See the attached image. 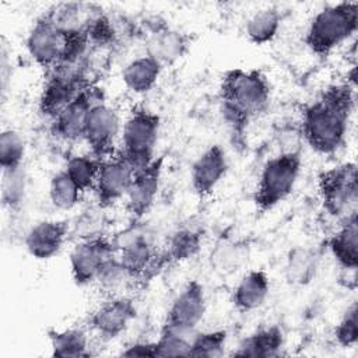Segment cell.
Wrapping results in <instances>:
<instances>
[{
	"label": "cell",
	"instance_id": "d6986e66",
	"mask_svg": "<svg viewBox=\"0 0 358 358\" xmlns=\"http://www.w3.org/2000/svg\"><path fill=\"white\" fill-rule=\"evenodd\" d=\"M190 43L192 38L186 32L161 25L157 27L147 42V55L157 59L162 66L172 64L187 53Z\"/></svg>",
	"mask_w": 358,
	"mask_h": 358
},
{
	"label": "cell",
	"instance_id": "7a4b0ae2",
	"mask_svg": "<svg viewBox=\"0 0 358 358\" xmlns=\"http://www.w3.org/2000/svg\"><path fill=\"white\" fill-rule=\"evenodd\" d=\"M271 98V85L262 70H227L220 84L222 119L236 145H243L252 119L263 113Z\"/></svg>",
	"mask_w": 358,
	"mask_h": 358
},
{
	"label": "cell",
	"instance_id": "44dd1931",
	"mask_svg": "<svg viewBox=\"0 0 358 358\" xmlns=\"http://www.w3.org/2000/svg\"><path fill=\"white\" fill-rule=\"evenodd\" d=\"M284 331L280 326L271 324L256 330L245 337L238 348L232 352V357L242 358H273L281 355L284 348Z\"/></svg>",
	"mask_w": 358,
	"mask_h": 358
},
{
	"label": "cell",
	"instance_id": "f546056e",
	"mask_svg": "<svg viewBox=\"0 0 358 358\" xmlns=\"http://www.w3.org/2000/svg\"><path fill=\"white\" fill-rule=\"evenodd\" d=\"M81 193L83 192L71 180V178L66 173L64 169L52 176L50 185H49V199L56 208L59 210L74 208L81 199Z\"/></svg>",
	"mask_w": 358,
	"mask_h": 358
},
{
	"label": "cell",
	"instance_id": "8fae6325",
	"mask_svg": "<svg viewBox=\"0 0 358 358\" xmlns=\"http://www.w3.org/2000/svg\"><path fill=\"white\" fill-rule=\"evenodd\" d=\"M165 155L155 157L150 164L137 169L126 193V208L134 221H140L154 206L164 169Z\"/></svg>",
	"mask_w": 358,
	"mask_h": 358
},
{
	"label": "cell",
	"instance_id": "ffe728a7",
	"mask_svg": "<svg viewBox=\"0 0 358 358\" xmlns=\"http://www.w3.org/2000/svg\"><path fill=\"white\" fill-rule=\"evenodd\" d=\"M358 213V211H357ZM352 213L341 220L343 224L329 242V250L343 270H357L358 267V217Z\"/></svg>",
	"mask_w": 358,
	"mask_h": 358
},
{
	"label": "cell",
	"instance_id": "e0dca14e",
	"mask_svg": "<svg viewBox=\"0 0 358 358\" xmlns=\"http://www.w3.org/2000/svg\"><path fill=\"white\" fill-rule=\"evenodd\" d=\"M228 157L220 144H213L190 168V185L193 192L200 197H208L228 172Z\"/></svg>",
	"mask_w": 358,
	"mask_h": 358
},
{
	"label": "cell",
	"instance_id": "484cf974",
	"mask_svg": "<svg viewBox=\"0 0 358 358\" xmlns=\"http://www.w3.org/2000/svg\"><path fill=\"white\" fill-rule=\"evenodd\" d=\"M204 232L199 228H178L168 239L166 249L162 253L166 263H180L194 257L203 245Z\"/></svg>",
	"mask_w": 358,
	"mask_h": 358
},
{
	"label": "cell",
	"instance_id": "9c48e42d",
	"mask_svg": "<svg viewBox=\"0 0 358 358\" xmlns=\"http://www.w3.org/2000/svg\"><path fill=\"white\" fill-rule=\"evenodd\" d=\"M25 48L31 59L48 73L59 66L64 48V32L56 25L49 11L35 20L27 35Z\"/></svg>",
	"mask_w": 358,
	"mask_h": 358
},
{
	"label": "cell",
	"instance_id": "8d00e7d4",
	"mask_svg": "<svg viewBox=\"0 0 358 358\" xmlns=\"http://www.w3.org/2000/svg\"><path fill=\"white\" fill-rule=\"evenodd\" d=\"M98 210L84 211L76 221L70 234H78L81 239H88L94 236H99L102 231V217L98 214Z\"/></svg>",
	"mask_w": 358,
	"mask_h": 358
},
{
	"label": "cell",
	"instance_id": "3957f363",
	"mask_svg": "<svg viewBox=\"0 0 358 358\" xmlns=\"http://www.w3.org/2000/svg\"><path fill=\"white\" fill-rule=\"evenodd\" d=\"M358 29V3L340 1L319 10L309 22L303 42L316 56L326 59Z\"/></svg>",
	"mask_w": 358,
	"mask_h": 358
},
{
	"label": "cell",
	"instance_id": "52a82bcc",
	"mask_svg": "<svg viewBox=\"0 0 358 358\" xmlns=\"http://www.w3.org/2000/svg\"><path fill=\"white\" fill-rule=\"evenodd\" d=\"M159 127V115L147 108L137 106L127 116L122 130L120 154L134 166L136 171L145 166L155 158L154 150Z\"/></svg>",
	"mask_w": 358,
	"mask_h": 358
},
{
	"label": "cell",
	"instance_id": "cb8c5ba5",
	"mask_svg": "<svg viewBox=\"0 0 358 358\" xmlns=\"http://www.w3.org/2000/svg\"><path fill=\"white\" fill-rule=\"evenodd\" d=\"M319 264L317 253L310 248L295 246L285 259L284 274L285 280L291 285H308L316 275Z\"/></svg>",
	"mask_w": 358,
	"mask_h": 358
},
{
	"label": "cell",
	"instance_id": "7402d4cb",
	"mask_svg": "<svg viewBox=\"0 0 358 358\" xmlns=\"http://www.w3.org/2000/svg\"><path fill=\"white\" fill-rule=\"evenodd\" d=\"M270 292V277L262 270L248 271L236 284L232 292V303L239 312H252L259 309Z\"/></svg>",
	"mask_w": 358,
	"mask_h": 358
},
{
	"label": "cell",
	"instance_id": "836d02e7",
	"mask_svg": "<svg viewBox=\"0 0 358 358\" xmlns=\"http://www.w3.org/2000/svg\"><path fill=\"white\" fill-rule=\"evenodd\" d=\"M25 193V175L24 169L3 171L1 182V201L4 207L15 210L20 207Z\"/></svg>",
	"mask_w": 358,
	"mask_h": 358
},
{
	"label": "cell",
	"instance_id": "d6a6232c",
	"mask_svg": "<svg viewBox=\"0 0 358 358\" xmlns=\"http://www.w3.org/2000/svg\"><path fill=\"white\" fill-rule=\"evenodd\" d=\"M228 340L227 330H211L196 333L190 343L189 357L217 358L224 354Z\"/></svg>",
	"mask_w": 358,
	"mask_h": 358
},
{
	"label": "cell",
	"instance_id": "2e32d148",
	"mask_svg": "<svg viewBox=\"0 0 358 358\" xmlns=\"http://www.w3.org/2000/svg\"><path fill=\"white\" fill-rule=\"evenodd\" d=\"M120 130V120L113 108L103 101L95 103L90 112L84 140L91 148V154L103 159L110 152L113 141Z\"/></svg>",
	"mask_w": 358,
	"mask_h": 358
},
{
	"label": "cell",
	"instance_id": "d590c367",
	"mask_svg": "<svg viewBox=\"0 0 358 358\" xmlns=\"http://www.w3.org/2000/svg\"><path fill=\"white\" fill-rule=\"evenodd\" d=\"M245 256L242 246L238 243L224 242L217 245L215 250L211 253V264H214L217 270L232 271L242 263Z\"/></svg>",
	"mask_w": 358,
	"mask_h": 358
},
{
	"label": "cell",
	"instance_id": "4fadbf2b",
	"mask_svg": "<svg viewBox=\"0 0 358 358\" xmlns=\"http://www.w3.org/2000/svg\"><path fill=\"white\" fill-rule=\"evenodd\" d=\"M103 101L102 91L95 85L84 88L74 101L52 120V133L64 141L84 140L87 120L92 106Z\"/></svg>",
	"mask_w": 358,
	"mask_h": 358
},
{
	"label": "cell",
	"instance_id": "e575fe53",
	"mask_svg": "<svg viewBox=\"0 0 358 358\" xmlns=\"http://www.w3.org/2000/svg\"><path fill=\"white\" fill-rule=\"evenodd\" d=\"M336 341L344 347H354L358 341V308L357 302H352L351 306L347 308L343 317L337 323L334 329Z\"/></svg>",
	"mask_w": 358,
	"mask_h": 358
},
{
	"label": "cell",
	"instance_id": "603a6c76",
	"mask_svg": "<svg viewBox=\"0 0 358 358\" xmlns=\"http://www.w3.org/2000/svg\"><path fill=\"white\" fill-rule=\"evenodd\" d=\"M164 66L150 55L129 62L122 70V81L133 94H145L157 84Z\"/></svg>",
	"mask_w": 358,
	"mask_h": 358
},
{
	"label": "cell",
	"instance_id": "5b68a950",
	"mask_svg": "<svg viewBox=\"0 0 358 358\" xmlns=\"http://www.w3.org/2000/svg\"><path fill=\"white\" fill-rule=\"evenodd\" d=\"M116 256L133 280L152 278L166 266L162 253H158L144 229L133 222L129 228L112 238Z\"/></svg>",
	"mask_w": 358,
	"mask_h": 358
},
{
	"label": "cell",
	"instance_id": "4316f807",
	"mask_svg": "<svg viewBox=\"0 0 358 358\" xmlns=\"http://www.w3.org/2000/svg\"><path fill=\"white\" fill-rule=\"evenodd\" d=\"M281 21L282 15L277 8L259 10L246 22V36L255 45H266L277 36Z\"/></svg>",
	"mask_w": 358,
	"mask_h": 358
},
{
	"label": "cell",
	"instance_id": "74e56055",
	"mask_svg": "<svg viewBox=\"0 0 358 358\" xmlns=\"http://www.w3.org/2000/svg\"><path fill=\"white\" fill-rule=\"evenodd\" d=\"M123 357H150L155 358V341H137L122 351Z\"/></svg>",
	"mask_w": 358,
	"mask_h": 358
},
{
	"label": "cell",
	"instance_id": "7c38bea8",
	"mask_svg": "<svg viewBox=\"0 0 358 358\" xmlns=\"http://www.w3.org/2000/svg\"><path fill=\"white\" fill-rule=\"evenodd\" d=\"M134 172V166L120 152L115 157L103 158L94 186L98 206L106 208L126 197Z\"/></svg>",
	"mask_w": 358,
	"mask_h": 358
},
{
	"label": "cell",
	"instance_id": "ba28073f",
	"mask_svg": "<svg viewBox=\"0 0 358 358\" xmlns=\"http://www.w3.org/2000/svg\"><path fill=\"white\" fill-rule=\"evenodd\" d=\"M87 87L90 84L84 80L81 71L64 69L49 71L38 101L39 113L43 117L56 119Z\"/></svg>",
	"mask_w": 358,
	"mask_h": 358
},
{
	"label": "cell",
	"instance_id": "d4e9b609",
	"mask_svg": "<svg viewBox=\"0 0 358 358\" xmlns=\"http://www.w3.org/2000/svg\"><path fill=\"white\" fill-rule=\"evenodd\" d=\"M52 355L57 358H83L90 355L88 336L80 327L64 330H49Z\"/></svg>",
	"mask_w": 358,
	"mask_h": 358
},
{
	"label": "cell",
	"instance_id": "4dcf8cb0",
	"mask_svg": "<svg viewBox=\"0 0 358 358\" xmlns=\"http://www.w3.org/2000/svg\"><path fill=\"white\" fill-rule=\"evenodd\" d=\"M131 275L120 263L116 255L110 256L101 267L95 282L98 284L99 289L103 291L108 296L120 295L119 291L126 287L129 281H131Z\"/></svg>",
	"mask_w": 358,
	"mask_h": 358
},
{
	"label": "cell",
	"instance_id": "6da1fadb",
	"mask_svg": "<svg viewBox=\"0 0 358 358\" xmlns=\"http://www.w3.org/2000/svg\"><path fill=\"white\" fill-rule=\"evenodd\" d=\"M355 105L351 85L331 84L302 113L301 136L317 154H336L345 143L348 122Z\"/></svg>",
	"mask_w": 358,
	"mask_h": 358
},
{
	"label": "cell",
	"instance_id": "277c9868",
	"mask_svg": "<svg viewBox=\"0 0 358 358\" xmlns=\"http://www.w3.org/2000/svg\"><path fill=\"white\" fill-rule=\"evenodd\" d=\"M302 169V152H280L262 168L253 203L260 213H267L282 203L294 190Z\"/></svg>",
	"mask_w": 358,
	"mask_h": 358
},
{
	"label": "cell",
	"instance_id": "f1b7e54d",
	"mask_svg": "<svg viewBox=\"0 0 358 358\" xmlns=\"http://www.w3.org/2000/svg\"><path fill=\"white\" fill-rule=\"evenodd\" d=\"M196 331H183L162 326L155 341V357H189L190 343Z\"/></svg>",
	"mask_w": 358,
	"mask_h": 358
},
{
	"label": "cell",
	"instance_id": "9a60e30c",
	"mask_svg": "<svg viewBox=\"0 0 358 358\" xmlns=\"http://www.w3.org/2000/svg\"><path fill=\"white\" fill-rule=\"evenodd\" d=\"M136 315L137 308L130 296H109L90 315L88 324L103 340H113L126 331Z\"/></svg>",
	"mask_w": 358,
	"mask_h": 358
},
{
	"label": "cell",
	"instance_id": "5bb4252c",
	"mask_svg": "<svg viewBox=\"0 0 358 358\" xmlns=\"http://www.w3.org/2000/svg\"><path fill=\"white\" fill-rule=\"evenodd\" d=\"M207 310V301L204 287L197 280H190L172 301L164 326L183 330L196 331L197 324L203 320Z\"/></svg>",
	"mask_w": 358,
	"mask_h": 358
},
{
	"label": "cell",
	"instance_id": "ac0fdd59",
	"mask_svg": "<svg viewBox=\"0 0 358 358\" xmlns=\"http://www.w3.org/2000/svg\"><path fill=\"white\" fill-rule=\"evenodd\" d=\"M70 231V222L66 220L41 221L27 232L24 239L25 249L36 260L52 259L62 250Z\"/></svg>",
	"mask_w": 358,
	"mask_h": 358
},
{
	"label": "cell",
	"instance_id": "30bf717a",
	"mask_svg": "<svg viewBox=\"0 0 358 358\" xmlns=\"http://www.w3.org/2000/svg\"><path fill=\"white\" fill-rule=\"evenodd\" d=\"M113 255H116L113 242L103 235L78 241L69 257L74 284L85 287L95 282L102 264Z\"/></svg>",
	"mask_w": 358,
	"mask_h": 358
},
{
	"label": "cell",
	"instance_id": "1f68e13d",
	"mask_svg": "<svg viewBox=\"0 0 358 358\" xmlns=\"http://www.w3.org/2000/svg\"><path fill=\"white\" fill-rule=\"evenodd\" d=\"M25 157V143L21 134L13 129L0 134V166L1 171H17L22 168Z\"/></svg>",
	"mask_w": 358,
	"mask_h": 358
},
{
	"label": "cell",
	"instance_id": "8992f818",
	"mask_svg": "<svg viewBox=\"0 0 358 358\" xmlns=\"http://www.w3.org/2000/svg\"><path fill=\"white\" fill-rule=\"evenodd\" d=\"M317 189L323 210L333 218L344 220L357 213L358 172L355 162H344L322 171Z\"/></svg>",
	"mask_w": 358,
	"mask_h": 358
},
{
	"label": "cell",
	"instance_id": "83f0119b",
	"mask_svg": "<svg viewBox=\"0 0 358 358\" xmlns=\"http://www.w3.org/2000/svg\"><path fill=\"white\" fill-rule=\"evenodd\" d=\"M102 159L92 155H73L67 159L64 171L71 178V180L78 186V189L84 193L90 189H94L98 172L101 168Z\"/></svg>",
	"mask_w": 358,
	"mask_h": 358
}]
</instances>
